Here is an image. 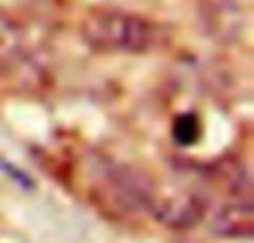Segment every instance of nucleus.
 <instances>
[{
	"mask_svg": "<svg viewBox=\"0 0 254 243\" xmlns=\"http://www.w3.org/2000/svg\"><path fill=\"white\" fill-rule=\"evenodd\" d=\"M80 36L103 54H143L154 47L158 29L152 20L121 9H94L80 25Z\"/></svg>",
	"mask_w": 254,
	"mask_h": 243,
	"instance_id": "f257e3e1",
	"label": "nucleus"
},
{
	"mask_svg": "<svg viewBox=\"0 0 254 243\" xmlns=\"http://www.w3.org/2000/svg\"><path fill=\"white\" fill-rule=\"evenodd\" d=\"M147 210L158 223L172 230H190L205 217V199L201 192L185 185H154Z\"/></svg>",
	"mask_w": 254,
	"mask_h": 243,
	"instance_id": "f03ea898",
	"label": "nucleus"
},
{
	"mask_svg": "<svg viewBox=\"0 0 254 243\" xmlns=\"http://www.w3.org/2000/svg\"><path fill=\"white\" fill-rule=\"evenodd\" d=\"M254 228L252 203L248 196H237L232 201H225L223 205L212 212L210 230L225 239H248Z\"/></svg>",
	"mask_w": 254,
	"mask_h": 243,
	"instance_id": "7ed1b4c3",
	"label": "nucleus"
},
{
	"mask_svg": "<svg viewBox=\"0 0 254 243\" xmlns=\"http://www.w3.org/2000/svg\"><path fill=\"white\" fill-rule=\"evenodd\" d=\"M205 25L216 38L234 40L241 36L246 27V18L239 4L228 2V0H214L210 7H205Z\"/></svg>",
	"mask_w": 254,
	"mask_h": 243,
	"instance_id": "20e7f679",
	"label": "nucleus"
},
{
	"mask_svg": "<svg viewBox=\"0 0 254 243\" xmlns=\"http://www.w3.org/2000/svg\"><path fill=\"white\" fill-rule=\"evenodd\" d=\"M198 134V123L194 116H181L174 123V136L179 143H192L196 141Z\"/></svg>",
	"mask_w": 254,
	"mask_h": 243,
	"instance_id": "39448f33",
	"label": "nucleus"
}]
</instances>
